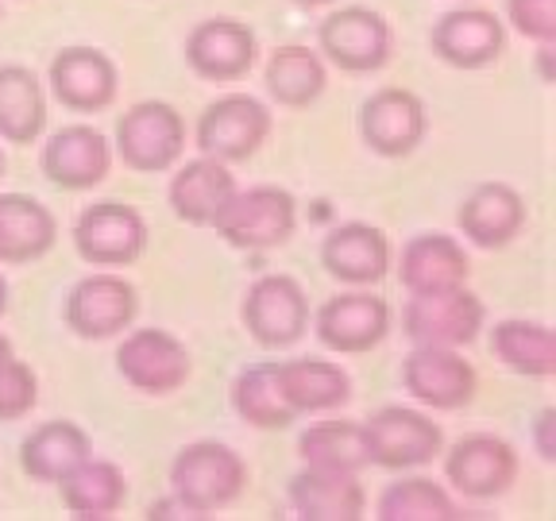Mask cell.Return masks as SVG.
<instances>
[{
  "mask_svg": "<svg viewBox=\"0 0 556 521\" xmlns=\"http://www.w3.org/2000/svg\"><path fill=\"white\" fill-rule=\"evenodd\" d=\"M248 491V463L220 441H193L170 460V495L182 498L198 518L220 513Z\"/></svg>",
  "mask_w": 556,
  "mask_h": 521,
  "instance_id": "1",
  "label": "cell"
},
{
  "mask_svg": "<svg viewBox=\"0 0 556 521\" xmlns=\"http://www.w3.org/2000/svg\"><path fill=\"white\" fill-rule=\"evenodd\" d=\"M399 278L406 294H437V290L468 287L471 259L464 243L448 232H421L406 240L399 255Z\"/></svg>",
  "mask_w": 556,
  "mask_h": 521,
  "instance_id": "21",
  "label": "cell"
},
{
  "mask_svg": "<svg viewBox=\"0 0 556 521\" xmlns=\"http://www.w3.org/2000/svg\"><path fill=\"white\" fill-rule=\"evenodd\" d=\"M518 448L495 433H468L444 452V479L456 495L471 503H491L506 495L518 479Z\"/></svg>",
  "mask_w": 556,
  "mask_h": 521,
  "instance_id": "11",
  "label": "cell"
},
{
  "mask_svg": "<svg viewBox=\"0 0 556 521\" xmlns=\"http://www.w3.org/2000/svg\"><path fill=\"white\" fill-rule=\"evenodd\" d=\"M54 486L62 491V506L70 510V518L78 521H109L128 503V479H124V471L113 460H93V456L81 460Z\"/></svg>",
  "mask_w": 556,
  "mask_h": 521,
  "instance_id": "28",
  "label": "cell"
},
{
  "mask_svg": "<svg viewBox=\"0 0 556 521\" xmlns=\"http://www.w3.org/2000/svg\"><path fill=\"white\" fill-rule=\"evenodd\" d=\"M402 386L409 391V398L421 402L426 409L452 414V409H464L476 402L479 374L464 359L460 347L414 344L409 356L402 359Z\"/></svg>",
  "mask_w": 556,
  "mask_h": 521,
  "instance_id": "12",
  "label": "cell"
},
{
  "mask_svg": "<svg viewBox=\"0 0 556 521\" xmlns=\"http://www.w3.org/2000/svg\"><path fill=\"white\" fill-rule=\"evenodd\" d=\"M186 120L166 101H139L116 120V158L136 174H166L186 155Z\"/></svg>",
  "mask_w": 556,
  "mask_h": 521,
  "instance_id": "5",
  "label": "cell"
},
{
  "mask_svg": "<svg viewBox=\"0 0 556 521\" xmlns=\"http://www.w3.org/2000/svg\"><path fill=\"white\" fill-rule=\"evenodd\" d=\"M89 456H93V441L78 421H43L20 444V468L35 483H62Z\"/></svg>",
  "mask_w": 556,
  "mask_h": 521,
  "instance_id": "27",
  "label": "cell"
},
{
  "mask_svg": "<svg viewBox=\"0 0 556 521\" xmlns=\"http://www.w3.org/2000/svg\"><path fill=\"white\" fill-rule=\"evenodd\" d=\"M429 131L426 101L414 89L382 86L359 109V136L382 158H406L421 148Z\"/></svg>",
  "mask_w": 556,
  "mask_h": 521,
  "instance_id": "15",
  "label": "cell"
},
{
  "mask_svg": "<svg viewBox=\"0 0 556 521\" xmlns=\"http://www.w3.org/2000/svg\"><path fill=\"white\" fill-rule=\"evenodd\" d=\"M553 429H556V409L545 406L533 421V444H538V456L545 463L556 460V441H553Z\"/></svg>",
  "mask_w": 556,
  "mask_h": 521,
  "instance_id": "37",
  "label": "cell"
},
{
  "mask_svg": "<svg viewBox=\"0 0 556 521\" xmlns=\"http://www.w3.org/2000/svg\"><path fill=\"white\" fill-rule=\"evenodd\" d=\"M287 503L302 521H359L367 513V491L356 471L302 468L290 479Z\"/></svg>",
  "mask_w": 556,
  "mask_h": 521,
  "instance_id": "23",
  "label": "cell"
},
{
  "mask_svg": "<svg viewBox=\"0 0 556 521\" xmlns=\"http://www.w3.org/2000/svg\"><path fill=\"white\" fill-rule=\"evenodd\" d=\"M35 402H39V379L24 359L9 352L0 359V421H24Z\"/></svg>",
  "mask_w": 556,
  "mask_h": 521,
  "instance_id": "35",
  "label": "cell"
},
{
  "mask_svg": "<svg viewBox=\"0 0 556 521\" xmlns=\"http://www.w3.org/2000/svg\"><path fill=\"white\" fill-rule=\"evenodd\" d=\"M309 297L302 282L290 275H263L255 278L240 305V321L248 336L267 352L294 347L309 332Z\"/></svg>",
  "mask_w": 556,
  "mask_h": 521,
  "instance_id": "8",
  "label": "cell"
},
{
  "mask_svg": "<svg viewBox=\"0 0 556 521\" xmlns=\"http://www.w3.org/2000/svg\"><path fill=\"white\" fill-rule=\"evenodd\" d=\"M217 236L240 252H275L294 240L298 232V201L282 186H248L225 201L213 220Z\"/></svg>",
  "mask_w": 556,
  "mask_h": 521,
  "instance_id": "2",
  "label": "cell"
},
{
  "mask_svg": "<svg viewBox=\"0 0 556 521\" xmlns=\"http://www.w3.org/2000/svg\"><path fill=\"white\" fill-rule=\"evenodd\" d=\"M456 225L468 243H476L483 252H498V247L518 240L526 228V201L510 182H483L460 201Z\"/></svg>",
  "mask_w": 556,
  "mask_h": 521,
  "instance_id": "22",
  "label": "cell"
},
{
  "mask_svg": "<svg viewBox=\"0 0 556 521\" xmlns=\"http://www.w3.org/2000/svg\"><path fill=\"white\" fill-rule=\"evenodd\" d=\"M298 456L302 468H325V471H364L367 452H364V429L359 421H321L309 425L298 436Z\"/></svg>",
  "mask_w": 556,
  "mask_h": 521,
  "instance_id": "34",
  "label": "cell"
},
{
  "mask_svg": "<svg viewBox=\"0 0 556 521\" xmlns=\"http://www.w3.org/2000/svg\"><path fill=\"white\" fill-rule=\"evenodd\" d=\"M47 128V93L43 81L27 66H0V139L4 143H39Z\"/></svg>",
  "mask_w": 556,
  "mask_h": 521,
  "instance_id": "29",
  "label": "cell"
},
{
  "mask_svg": "<svg viewBox=\"0 0 556 521\" xmlns=\"http://www.w3.org/2000/svg\"><path fill=\"white\" fill-rule=\"evenodd\" d=\"M321 267L344 287H375L394 267L391 240L367 220H348L321 240Z\"/></svg>",
  "mask_w": 556,
  "mask_h": 521,
  "instance_id": "20",
  "label": "cell"
},
{
  "mask_svg": "<svg viewBox=\"0 0 556 521\" xmlns=\"http://www.w3.org/2000/svg\"><path fill=\"white\" fill-rule=\"evenodd\" d=\"M364 429V452L367 468L382 471H409L426 468L444 452V433L433 417L409 406H382L375 409L367 421H359Z\"/></svg>",
  "mask_w": 556,
  "mask_h": 521,
  "instance_id": "3",
  "label": "cell"
},
{
  "mask_svg": "<svg viewBox=\"0 0 556 521\" xmlns=\"http://www.w3.org/2000/svg\"><path fill=\"white\" fill-rule=\"evenodd\" d=\"M317 54L344 74H379L394 54V31L382 12L364 4L332 9L317 27Z\"/></svg>",
  "mask_w": 556,
  "mask_h": 521,
  "instance_id": "7",
  "label": "cell"
},
{
  "mask_svg": "<svg viewBox=\"0 0 556 521\" xmlns=\"http://www.w3.org/2000/svg\"><path fill=\"white\" fill-rule=\"evenodd\" d=\"M232 409L243 425L252 429H290L298 421L294 409L287 406L282 391H278L275 379V359H263V364L243 367L240 374L232 379Z\"/></svg>",
  "mask_w": 556,
  "mask_h": 521,
  "instance_id": "32",
  "label": "cell"
},
{
  "mask_svg": "<svg viewBox=\"0 0 556 521\" xmlns=\"http://www.w3.org/2000/svg\"><path fill=\"white\" fill-rule=\"evenodd\" d=\"M116 371L139 394H166L182 391L190 382L193 359L190 347L166 329H131L124 332L121 347H116Z\"/></svg>",
  "mask_w": 556,
  "mask_h": 521,
  "instance_id": "9",
  "label": "cell"
},
{
  "mask_svg": "<svg viewBox=\"0 0 556 521\" xmlns=\"http://www.w3.org/2000/svg\"><path fill=\"white\" fill-rule=\"evenodd\" d=\"M491 352L498 364L526 379H553L556 374V332L545 321L506 317L491 329Z\"/></svg>",
  "mask_w": 556,
  "mask_h": 521,
  "instance_id": "31",
  "label": "cell"
},
{
  "mask_svg": "<svg viewBox=\"0 0 556 521\" xmlns=\"http://www.w3.org/2000/svg\"><path fill=\"white\" fill-rule=\"evenodd\" d=\"M4 170H9V158H4V148H0V178H4Z\"/></svg>",
  "mask_w": 556,
  "mask_h": 521,
  "instance_id": "42",
  "label": "cell"
},
{
  "mask_svg": "<svg viewBox=\"0 0 556 521\" xmlns=\"http://www.w3.org/2000/svg\"><path fill=\"white\" fill-rule=\"evenodd\" d=\"M139 317V294L116 270H97L66 294V329L81 340L124 336Z\"/></svg>",
  "mask_w": 556,
  "mask_h": 521,
  "instance_id": "13",
  "label": "cell"
},
{
  "mask_svg": "<svg viewBox=\"0 0 556 521\" xmlns=\"http://www.w3.org/2000/svg\"><path fill=\"white\" fill-rule=\"evenodd\" d=\"M148 521H201V518L182 503V498L166 495V498H159V503L148 506Z\"/></svg>",
  "mask_w": 556,
  "mask_h": 521,
  "instance_id": "38",
  "label": "cell"
},
{
  "mask_svg": "<svg viewBox=\"0 0 556 521\" xmlns=\"http://www.w3.org/2000/svg\"><path fill=\"white\" fill-rule=\"evenodd\" d=\"M294 4H302V9H329L337 0H294Z\"/></svg>",
  "mask_w": 556,
  "mask_h": 521,
  "instance_id": "40",
  "label": "cell"
},
{
  "mask_svg": "<svg viewBox=\"0 0 556 521\" xmlns=\"http://www.w3.org/2000/svg\"><path fill=\"white\" fill-rule=\"evenodd\" d=\"M270 128H275V116L260 97L225 93L213 104H205V113L198 116L193 143H198V155L232 166L260 155L263 143L270 139Z\"/></svg>",
  "mask_w": 556,
  "mask_h": 521,
  "instance_id": "4",
  "label": "cell"
},
{
  "mask_svg": "<svg viewBox=\"0 0 556 521\" xmlns=\"http://www.w3.org/2000/svg\"><path fill=\"white\" fill-rule=\"evenodd\" d=\"M59 220L43 201L27 193H0V267H27L51 255Z\"/></svg>",
  "mask_w": 556,
  "mask_h": 521,
  "instance_id": "24",
  "label": "cell"
},
{
  "mask_svg": "<svg viewBox=\"0 0 556 521\" xmlns=\"http://www.w3.org/2000/svg\"><path fill=\"white\" fill-rule=\"evenodd\" d=\"M506 20L530 43H556V0H506Z\"/></svg>",
  "mask_w": 556,
  "mask_h": 521,
  "instance_id": "36",
  "label": "cell"
},
{
  "mask_svg": "<svg viewBox=\"0 0 556 521\" xmlns=\"http://www.w3.org/2000/svg\"><path fill=\"white\" fill-rule=\"evenodd\" d=\"M275 379L294 417L332 414L352 402V374L332 359H275Z\"/></svg>",
  "mask_w": 556,
  "mask_h": 521,
  "instance_id": "26",
  "label": "cell"
},
{
  "mask_svg": "<svg viewBox=\"0 0 556 521\" xmlns=\"http://www.w3.org/2000/svg\"><path fill=\"white\" fill-rule=\"evenodd\" d=\"M51 93L70 113H104L121 93V69L97 47H66L51 59Z\"/></svg>",
  "mask_w": 556,
  "mask_h": 521,
  "instance_id": "17",
  "label": "cell"
},
{
  "mask_svg": "<svg viewBox=\"0 0 556 521\" xmlns=\"http://www.w3.org/2000/svg\"><path fill=\"white\" fill-rule=\"evenodd\" d=\"M379 521H460V503L444 491L441 483L426 475H409L391 483L375 503Z\"/></svg>",
  "mask_w": 556,
  "mask_h": 521,
  "instance_id": "33",
  "label": "cell"
},
{
  "mask_svg": "<svg viewBox=\"0 0 556 521\" xmlns=\"http://www.w3.org/2000/svg\"><path fill=\"white\" fill-rule=\"evenodd\" d=\"M433 54L452 69H486L506 51V24L491 9H452L429 31Z\"/></svg>",
  "mask_w": 556,
  "mask_h": 521,
  "instance_id": "18",
  "label": "cell"
},
{
  "mask_svg": "<svg viewBox=\"0 0 556 521\" xmlns=\"http://www.w3.org/2000/svg\"><path fill=\"white\" fill-rule=\"evenodd\" d=\"M486 325V305L468 287L437 290V294H409L402 309V332L409 344L468 347Z\"/></svg>",
  "mask_w": 556,
  "mask_h": 521,
  "instance_id": "10",
  "label": "cell"
},
{
  "mask_svg": "<svg viewBox=\"0 0 556 521\" xmlns=\"http://www.w3.org/2000/svg\"><path fill=\"white\" fill-rule=\"evenodd\" d=\"M313 332L337 356H364L379 347L391 332V305L387 297L371 294V287H352L337 294L309 317Z\"/></svg>",
  "mask_w": 556,
  "mask_h": 521,
  "instance_id": "14",
  "label": "cell"
},
{
  "mask_svg": "<svg viewBox=\"0 0 556 521\" xmlns=\"http://www.w3.org/2000/svg\"><path fill=\"white\" fill-rule=\"evenodd\" d=\"M39 166H43L47 182H54L59 190H93L113 170V143L89 124H66L43 143Z\"/></svg>",
  "mask_w": 556,
  "mask_h": 521,
  "instance_id": "19",
  "label": "cell"
},
{
  "mask_svg": "<svg viewBox=\"0 0 556 521\" xmlns=\"http://www.w3.org/2000/svg\"><path fill=\"white\" fill-rule=\"evenodd\" d=\"M70 240H74V252H78L89 267L113 270V267H131V263L143 259L151 232L139 208L104 198L81 208Z\"/></svg>",
  "mask_w": 556,
  "mask_h": 521,
  "instance_id": "6",
  "label": "cell"
},
{
  "mask_svg": "<svg viewBox=\"0 0 556 521\" xmlns=\"http://www.w3.org/2000/svg\"><path fill=\"white\" fill-rule=\"evenodd\" d=\"M232 193H236V174L208 155L182 163L174 170L170 186H166V201H170L174 217L193 228H213V220H217V213L225 208V201Z\"/></svg>",
  "mask_w": 556,
  "mask_h": 521,
  "instance_id": "25",
  "label": "cell"
},
{
  "mask_svg": "<svg viewBox=\"0 0 556 521\" xmlns=\"http://www.w3.org/2000/svg\"><path fill=\"white\" fill-rule=\"evenodd\" d=\"M9 313V278L0 275V317Z\"/></svg>",
  "mask_w": 556,
  "mask_h": 521,
  "instance_id": "39",
  "label": "cell"
},
{
  "mask_svg": "<svg viewBox=\"0 0 556 521\" xmlns=\"http://www.w3.org/2000/svg\"><path fill=\"white\" fill-rule=\"evenodd\" d=\"M263 81H267V93L282 109H309L317 97L329 86V69L317 51L302 43H287L270 51L267 66H263Z\"/></svg>",
  "mask_w": 556,
  "mask_h": 521,
  "instance_id": "30",
  "label": "cell"
},
{
  "mask_svg": "<svg viewBox=\"0 0 556 521\" xmlns=\"http://www.w3.org/2000/svg\"><path fill=\"white\" fill-rule=\"evenodd\" d=\"M9 352H12V344H9V336H4V332H0V359H4V356H9Z\"/></svg>",
  "mask_w": 556,
  "mask_h": 521,
  "instance_id": "41",
  "label": "cell"
},
{
  "mask_svg": "<svg viewBox=\"0 0 556 521\" xmlns=\"http://www.w3.org/2000/svg\"><path fill=\"white\" fill-rule=\"evenodd\" d=\"M260 59V39L243 20L213 16L186 35V62L201 81H240Z\"/></svg>",
  "mask_w": 556,
  "mask_h": 521,
  "instance_id": "16",
  "label": "cell"
}]
</instances>
